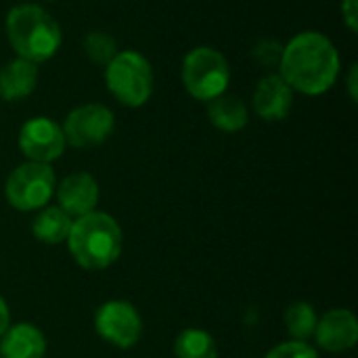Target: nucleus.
<instances>
[{
  "instance_id": "1",
  "label": "nucleus",
  "mask_w": 358,
  "mask_h": 358,
  "mask_svg": "<svg viewBox=\"0 0 358 358\" xmlns=\"http://www.w3.org/2000/svg\"><path fill=\"white\" fill-rule=\"evenodd\" d=\"M342 71V59L329 36L317 29H304L283 44L277 73L294 92L321 96L329 92Z\"/></svg>"
},
{
  "instance_id": "2",
  "label": "nucleus",
  "mask_w": 358,
  "mask_h": 358,
  "mask_svg": "<svg viewBox=\"0 0 358 358\" xmlns=\"http://www.w3.org/2000/svg\"><path fill=\"white\" fill-rule=\"evenodd\" d=\"M4 34L15 57L36 65L52 59L63 42L59 21L36 2L15 4L4 19Z\"/></svg>"
},
{
  "instance_id": "3",
  "label": "nucleus",
  "mask_w": 358,
  "mask_h": 358,
  "mask_svg": "<svg viewBox=\"0 0 358 358\" xmlns=\"http://www.w3.org/2000/svg\"><path fill=\"white\" fill-rule=\"evenodd\" d=\"M65 243L71 258L82 268L103 271L120 258L124 233L113 216L94 210L73 220Z\"/></svg>"
},
{
  "instance_id": "4",
  "label": "nucleus",
  "mask_w": 358,
  "mask_h": 358,
  "mask_svg": "<svg viewBox=\"0 0 358 358\" xmlns=\"http://www.w3.org/2000/svg\"><path fill=\"white\" fill-rule=\"evenodd\" d=\"M105 86L120 105L128 109H138L147 105L153 96V65L143 52L134 48H124L105 67Z\"/></svg>"
},
{
  "instance_id": "5",
  "label": "nucleus",
  "mask_w": 358,
  "mask_h": 358,
  "mask_svg": "<svg viewBox=\"0 0 358 358\" xmlns=\"http://www.w3.org/2000/svg\"><path fill=\"white\" fill-rule=\"evenodd\" d=\"M180 80L187 94L195 101L210 103L224 94L231 84V65L224 52L214 46H195L182 57Z\"/></svg>"
},
{
  "instance_id": "6",
  "label": "nucleus",
  "mask_w": 358,
  "mask_h": 358,
  "mask_svg": "<svg viewBox=\"0 0 358 358\" xmlns=\"http://www.w3.org/2000/svg\"><path fill=\"white\" fill-rule=\"evenodd\" d=\"M55 170L50 164L23 162L4 182V197L17 212H38L55 195Z\"/></svg>"
},
{
  "instance_id": "7",
  "label": "nucleus",
  "mask_w": 358,
  "mask_h": 358,
  "mask_svg": "<svg viewBox=\"0 0 358 358\" xmlns=\"http://www.w3.org/2000/svg\"><path fill=\"white\" fill-rule=\"evenodd\" d=\"M65 143L73 149L101 147L115 130V115L103 103H84L73 107L63 124Z\"/></svg>"
},
{
  "instance_id": "8",
  "label": "nucleus",
  "mask_w": 358,
  "mask_h": 358,
  "mask_svg": "<svg viewBox=\"0 0 358 358\" xmlns=\"http://www.w3.org/2000/svg\"><path fill=\"white\" fill-rule=\"evenodd\" d=\"M94 329L107 344L128 350L136 346L143 336V319L130 302L109 300L99 306L94 315Z\"/></svg>"
},
{
  "instance_id": "9",
  "label": "nucleus",
  "mask_w": 358,
  "mask_h": 358,
  "mask_svg": "<svg viewBox=\"0 0 358 358\" xmlns=\"http://www.w3.org/2000/svg\"><path fill=\"white\" fill-rule=\"evenodd\" d=\"M17 145L27 162L38 164L57 162L67 147L61 124L46 115H36L23 122V126L19 128Z\"/></svg>"
},
{
  "instance_id": "10",
  "label": "nucleus",
  "mask_w": 358,
  "mask_h": 358,
  "mask_svg": "<svg viewBox=\"0 0 358 358\" xmlns=\"http://www.w3.org/2000/svg\"><path fill=\"white\" fill-rule=\"evenodd\" d=\"M294 90L277 73L262 76L252 92V109L264 122H283L294 107Z\"/></svg>"
},
{
  "instance_id": "11",
  "label": "nucleus",
  "mask_w": 358,
  "mask_h": 358,
  "mask_svg": "<svg viewBox=\"0 0 358 358\" xmlns=\"http://www.w3.org/2000/svg\"><path fill=\"white\" fill-rule=\"evenodd\" d=\"M317 344L327 352H346L358 342V321L352 310L334 308L317 321Z\"/></svg>"
},
{
  "instance_id": "12",
  "label": "nucleus",
  "mask_w": 358,
  "mask_h": 358,
  "mask_svg": "<svg viewBox=\"0 0 358 358\" xmlns=\"http://www.w3.org/2000/svg\"><path fill=\"white\" fill-rule=\"evenodd\" d=\"M57 206L73 220L94 212L99 203V182L88 172L67 174L57 187Z\"/></svg>"
},
{
  "instance_id": "13",
  "label": "nucleus",
  "mask_w": 358,
  "mask_h": 358,
  "mask_svg": "<svg viewBox=\"0 0 358 358\" xmlns=\"http://www.w3.org/2000/svg\"><path fill=\"white\" fill-rule=\"evenodd\" d=\"M40 69L36 63L15 57L0 67V99L4 103H19L34 94Z\"/></svg>"
},
{
  "instance_id": "14",
  "label": "nucleus",
  "mask_w": 358,
  "mask_h": 358,
  "mask_svg": "<svg viewBox=\"0 0 358 358\" xmlns=\"http://www.w3.org/2000/svg\"><path fill=\"white\" fill-rule=\"evenodd\" d=\"M46 338L31 323L10 325L0 338V358H44Z\"/></svg>"
},
{
  "instance_id": "15",
  "label": "nucleus",
  "mask_w": 358,
  "mask_h": 358,
  "mask_svg": "<svg viewBox=\"0 0 358 358\" xmlns=\"http://www.w3.org/2000/svg\"><path fill=\"white\" fill-rule=\"evenodd\" d=\"M208 109V120L210 124L220 130V132H239L248 126L250 122V109L248 105L237 96V94H231L229 90L216 99H212L210 103H206Z\"/></svg>"
},
{
  "instance_id": "16",
  "label": "nucleus",
  "mask_w": 358,
  "mask_h": 358,
  "mask_svg": "<svg viewBox=\"0 0 358 358\" xmlns=\"http://www.w3.org/2000/svg\"><path fill=\"white\" fill-rule=\"evenodd\" d=\"M71 224H73V218L65 214L59 206H44L42 210H38L34 218L31 233L40 243L57 245L67 239Z\"/></svg>"
},
{
  "instance_id": "17",
  "label": "nucleus",
  "mask_w": 358,
  "mask_h": 358,
  "mask_svg": "<svg viewBox=\"0 0 358 358\" xmlns=\"http://www.w3.org/2000/svg\"><path fill=\"white\" fill-rule=\"evenodd\" d=\"M174 357L176 358H218L216 340L197 327L185 329L174 340Z\"/></svg>"
},
{
  "instance_id": "18",
  "label": "nucleus",
  "mask_w": 358,
  "mask_h": 358,
  "mask_svg": "<svg viewBox=\"0 0 358 358\" xmlns=\"http://www.w3.org/2000/svg\"><path fill=\"white\" fill-rule=\"evenodd\" d=\"M283 321H285L287 334L296 342H306L308 338L315 336L319 317H317L315 308L308 302H294V304L287 306V310L283 315Z\"/></svg>"
},
{
  "instance_id": "19",
  "label": "nucleus",
  "mask_w": 358,
  "mask_h": 358,
  "mask_svg": "<svg viewBox=\"0 0 358 358\" xmlns=\"http://www.w3.org/2000/svg\"><path fill=\"white\" fill-rule=\"evenodd\" d=\"M82 52L90 63L105 69L111 63V59L120 52V46H117V40L109 31L92 29L82 40Z\"/></svg>"
},
{
  "instance_id": "20",
  "label": "nucleus",
  "mask_w": 358,
  "mask_h": 358,
  "mask_svg": "<svg viewBox=\"0 0 358 358\" xmlns=\"http://www.w3.org/2000/svg\"><path fill=\"white\" fill-rule=\"evenodd\" d=\"M281 55H283V42L275 38H262L252 48V59L266 69H277L281 63Z\"/></svg>"
},
{
  "instance_id": "21",
  "label": "nucleus",
  "mask_w": 358,
  "mask_h": 358,
  "mask_svg": "<svg viewBox=\"0 0 358 358\" xmlns=\"http://www.w3.org/2000/svg\"><path fill=\"white\" fill-rule=\"evenodd\" d=\"M264 358H319L317 350L306 342H283L275 346Z\"/></svg>"
},
{
  "instance_id": "22",
  "label": "nucleus",
  "mask_w": 358,
  "mask_h": 358,
  "mask_svg": "<svg viewBox=\"0 0 358 358\" xmlns=\"http://www.w3.org/2000/svg\"><path fill=\"white\" fill-rule=\"evenodd\" d=\"M340 13H342V21L348 27L350 34L358 31V0H342L340 2Z\"/></svg>"
},
{
  "instance_id": "23",
  "label": "nucleus",
  "mask_w": 358,
  "mask_h": 358,
  "mask_svg": "<svg viewBox=\"0 0 358 358\" xmlns=\"http://www.w3.org/2000/svg\"><path fill=\"white\" fill-rule=\"evenodd\" d=\"M346 86H348L350 101H355V103H357V99H358V65L357 63H352V65H350V69H348Z\"/></svg>"
},
{
  "instance_id": "24",
  "label": "nucleus",
  "mask_w": 358,
  "mask_h": 358,
  "mask_svg": "<svg viewBox=\"0 0 358 358\" xmlns=\"http://www.w3.org/2000/svg\"><path fill=\"white\" fill-rule=\"evenodd\" d=\"M8 327H10V310H8V304L0 296V338L4 336Z\"/></svg>"
}]
</instances>
